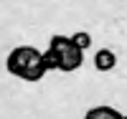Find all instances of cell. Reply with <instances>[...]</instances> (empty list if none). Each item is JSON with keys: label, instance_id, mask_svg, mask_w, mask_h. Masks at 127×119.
<instances>
[{"label": "cell", "instance_id": "cell-2", "mask_svg": "<svg viewBox=\"0 0 127 119\" xmlns=\"http://www.w3.org/2000/svg\"><path fill=\"white\" fill-rule=\"evenodd\" d=\"M48 51L56 56L59 71H64V73L76 71L84 63V48H79L71 36H54L48 41Z\"/></svg>", "mask_w": 127, "mask_h": 119}, {"label": "cell", "instance_id": "cell-4", "mask_svg": "<svg viewBox=\"0 0 127 119\" xmlns=\"http://www.w3.org/2000/svg\"><path fill=\"white\" fill-rule=\"evenodd\" d=\"M84 119H125V114H122V112H117L114 106L99 104V106H92V109L84 114Z\"/></svg>", "mask_w": 127, "mask_h": 119}, {"label": "cell", "instance_id": "cell-1", "mask_svg": "<svg viewBox=\"0 0 127 119\" xmlns=\"http://www.w3.org/2000/svg\"><path fill=\"white\" fill-rule=\"evenodd\" d=\"M5 69L10 76L31 81V84L41 81L48 73L46 61H43V51H38L33 46H15L5 58Z\"/></svg>", "mask_w": 127, "mask_h": 119}, {"label": "cell", "instance_id": "cell-6", "mask_svg": "<svg viewBox=\"0 0 127 119\" xmlns=\"http://www.w3.org/2000/svg\"><path fill=\"white\" fill-rule=\"evenodd\" d=\"M125 119H127V114H125Z\"/></svg>", "mask_w": 127, "mask_h": 119}, {"label": "cell", "instance_id": "cell-5", "mask_svg": "<svg viewBox=\"0 0 127 119\" xmlns=\"http://www.w3.org/2000/svg\"><path fill=\"white\" fill-rule=\"evenodd\" d=\"M71 38L76 41V46H79V48H84V51L92 46V33H87V30H76V33H74Z\"/></svg>", "mask_w": 127, "mask_h": 119}, {"label": "cell", "instance_id": "cell-3", "mask_svg": "<svg viewBox=\"0 0 127 119\" xmlns=\"http://www.w3.org/2000/svg\"><path fill=\"white\" fill-rule=\"evenodd\" d=\"M114 66H117V53H114L112 48H99L97 53H94V69L97 71H112Z\"/></svg>", "mask_w": 127, "mask_h": 119}]
</instances>
